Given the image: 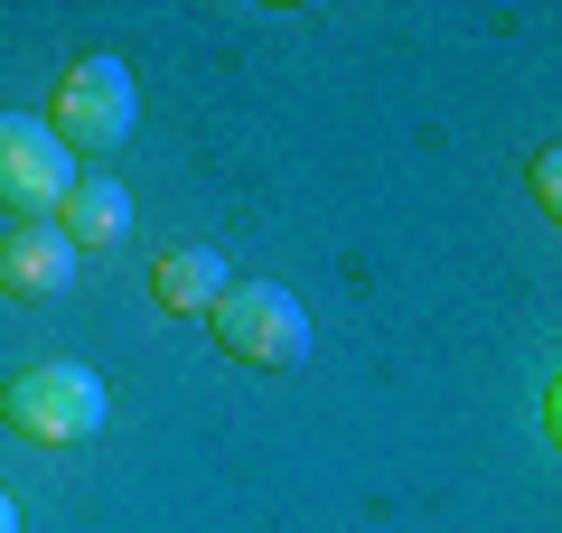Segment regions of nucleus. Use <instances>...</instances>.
Returning <instances> with one entry per match:
<instances>
[{
  "label": "nucleus",
  "mask_w": 562,
  "mask_h": 533,
  "mask_svg": "<svg viewBox=\"0 0 562 533\" xmlns=\"http://www.w3.org/2000/svg\"><path fill=\"white\" fill-rule=\"evenodd\" d=\"M0 533H20V506H10V487H0Z\"/></svg>",
  "instance_id": "nucleus-9"
},
{
  "label": "nucleus",
  "mask_w": 562,
  "mask_h": 533,
  "mask_svg": "<svg viewBox=\"0 0 562 533\" xmlns=\"http://www.w3.org/2000/svg\"><path fill=\"white\" fill-rule=\"evenodd\" d=\"M0 421L20 440H38V450H76V440H94L113 421V394H103L94 365L47 355V365H20V375L0 384Z\"/></svg>",
  "instance_id": "nucleus-1"
},
{
  "label": "nucleus",
  "mask_w": 562,
  "mask_h": 533,
  "mask_svg": "<svg viewBox=\"0 0 562 533\" xmlns=\"http://www.w3.org/2000/svg\"><path fill=\"white\" fill-rule=\"evenodd\" d=\"M57 235L76 243H94V253H113L122 235H132V188H122L113 169H76V188H66V206H57Z\"/></svg>",
  "instance_id": "nucleus-6"
},
{
  "label": "nucleus",
  "mask_w": 562,
  "mask_h": 533,
  "mask_svg": "<svg viewBox=\"0 0 562 533\" xmlns=\"http://www.w3.org/2000/svg\"><path fill=\"white\" fill-rule=\"evenodd\" d=\"M132 122H140L132 66H122L113 47H85V57L57 76V103H47V132H57L66 150L103 159V150H122V140H132Z\"/></svg>",
  "instance_id": "nucleus-2"
},
{
  "label": "nucleus",
  "mask_w": 562,
  "mask_h": 533,
  "mask_svg": "<svg viewBox=\"0 0 562 533\" xmlns=\"http://www.w3.org/2000/svg\"><path fill=\"white\" fill-rule=\"evenodd\" d=\"M525 188L543 197V216H562V159H553V150H535V159H525Z\"/></svg>",
  "instance_id": "nucleus-8"
},
{
  "label": "nucleus",
  "mask_w": 562,
  "mask_h": 533,
  "mask_svg": "<svg viewBox=\"0 0 562 533\" xmlns=\"http://www.w3.org/2000/svg\"><path fill=\"white\" fill-rule=\"evenodd\" d=\"M225 281H235V262H225L216 243H179V253L150 262V299H160L169 318H206L225 299Z\"/></svg>",
  "instance_id": "nucleus-7"
},
{
  "label": "nucleus",
  "mask_w": 562,
  "mask_h": 533,
  "mask_svg": "<svg viewBox=\"0 0 562 533\" xmlns=\"http://www.w3.org/2000/svg\"><path fill=\"white\" fill-rule=\"evenodd\" d=\"M66 281H76V243L57 235V216H29V225L0 235V299L38 309V299H57Z\"/></svg>",
  "instance_id": "nucleus-5"
},
{
  "label": "nucleus",
  "mask_w": 562,
  "mask_h": 533,
  "mask_svg": "<svg viewBox=\"0 0 562 533\" xmlns=\"http://www.w3.org/2000/svg\"><path fill=\"white\" fill-rule=\"evenodd\" d=\"M66 188H76V150H66L47 122L29 113H0V206H10V225L29 216H57Z\"/></svg>",
  "instance_id": "nucleus-4"
},
{
  "label": "nucleus",
  "mask_w": 562,
  "mask_h": 533,
  "mask_svg": "<svg viewBox=\"0 0 562 533\" xmlns=\"http://www.w3.org/2000/svg\"><path fill=\"white\" fill-rule=\"evenodd\" d=\"M206 328H216V347L235 355V365H262V375H291L310 355V309H301V291H281V281H225V299L206 309Z\"/></svg>",
  "instance_id": "nucleus-3"
}]
</instances>
